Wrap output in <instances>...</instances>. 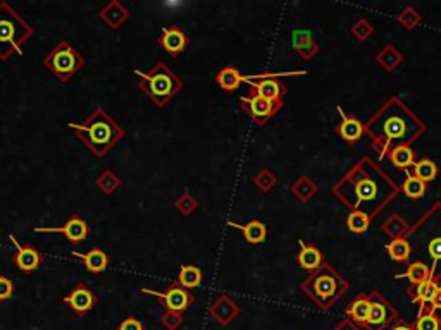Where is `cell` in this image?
Listing matches in <instances>:
<instances>
[{"label":"cell","instance_id":"1","mask_svg":"<svg viewBox=\"0 0 441 330\" xmlns=\"http://www.w3.org/2000/svg\"><path fill=\"white\" fill-rule=\"evenodd\" d=\"M67 128L98 158L107 155L126 136L123 126L117 124L116 119L102 107L95 108L84 121L69 122Z\"/></svg>","mask_w":441,"mask_h":330},{"label":"cell","instance_id":"2","mask_svg":"<svg viewBox=\"0 0 441 330\" xmlns=\"http://www.w3.org/2000/svg\"><path fill=\"white\" fill-rule=\"evenodd\" d=\"M135 74L138 76V90L159 108H164L166 105L171 104L185 86L181 78L162 60L155 62L147 73L135 69Z\"/></svg>","mask_w":441,"mask_h":330},{"label":"cell","instance_id":"3","mask_svg":"<svg viewBox=\"0 0 441 330\" xmlns=\"http://www.w3.org/2000/svg\"><path fill=\"white\" fill-rule=\"evenodd\" d=\"M35 30L8 2H0V60L8 62L12 56H25V45Z\"/></svg>","mask_w":441,"mask_h":330},{"label":"cell","instance_id":"4","mask_svg":"<svg viewBox=\"0 0 441 330\" xmlns=\"http://www.w3.org/2000/svg\"><path fill=\"white\" fill-rule=\"evenodd\" d=\"M43 66L63 83L71 81L84 67V59L67 40H60L45 57Z\"/></svg>","mask_w":441,"mask_h":330},{"label":"cell","instance_id":"5","mask_svg":"<svg viewBox=\"0 0 441 330\" xmlns=\"http://www.w3.org/2000/svg\"><path fill=\"white\" fill-rule=\"evenodd\" d=\"M321 308H329L341 294V285L335 275H314L302 285Z\"/></svg>","mask_w":441,"mask_h":330},{"label":"cell","instance_id":"6","mask_svg":"<svg viewBox=\"0 0 441 330\" xmlns=\"http://www.w3.org/2000/svg\"><path fill=\"white\" fill-rule=\"evenodd\" d=\"M144 294L154 296L161 301V305L164 306L168 311H178V313H185L190 306L195 303V296L190 292V289H185L178 281L172 282L166 291H154V289L148 287H142L140 289Z\"/></svg>","mask_w":441,"mask_h":330},{"label":"cell","instance_id":"7","mask_svg":"<svg viewBox=\"0 0 441 330\" xmlns=\"http://www.w3.org/2000/svg\"><path fill=\"white\" fill-rule=\"evenodd\" d=\"M240 104H242L243 110L253 119L257 126H264V122L269 121L283 107V102L267 100V98L259 97L256 93H250V97H242Z\"/></svg>","mask_w":441,"mask_h":330},{"label":"cell","instance_id":"8","mask_svg":"<svg viewBox=\"0 0 441 330\" xmlns=\"http://www.w3.org/2000/svg\"><path fill=\"white\" fill-rule=\"evenodd\" d=\"M33 233L35 234H63L69 243L80 244L87 239L88 233H90V227H88L87 220L81 219V215L74 213L71 215L63 226L59 227H33Z\"/></svg>","mask_w":441,"mask_h":330},{"label":"cell","instance_id":"9","mask_svg":"<svg viewBox=\"0 0 441 330\" xmlns=\"http://www.w3.org/2000/svg\"><path fill=\"white\" fill-rule=\"evenodd\" d=\"M9 241L16 248V253L12 255V263L23 274H33L38 270L43 263V255L32 244H21L14 237V234H9Z\"/></svg>","mask_w":441,"mask_h":330},{"label":"cell","instance_id":"10","mask_svg":"<svg viewBox=\"0 0 441 330\" xmlns=\"http://www.w3.org/2000/svg\"><path fill=\"white\" fill-rule=\"evenodd\" d=\"M63 301L66 303L67 308L73 313H76L78 316H84L95 308L98 299L97 296H95V292L91 291L90 285L81 281L71 289V292H67V294L64 296Z\"/></svg>","mask_w":441,"mask_h":330},{"label":"cell","instance_id":"11","mask_svg":"<svg viewBox=\"0 0 441 330\" xmlns=\"http://www.w3.org/2000/svg\"><path fill=\"white\" fill-rule=\"evenodd\" d=\"M159 45L164 52L171 54L172 57L179 56L185 52L190 45V36L186 35L185 30L178 25H169L161 30V36H159Z\"/></svg>","mask_w":441,"mask_h":330},{"label":"cell","instance_id":"12","mask_svg":"<svg viewBox=\"0 0 441 330\" xmlns=\"http://www.w3.org/2000/svg\"><path fill=\"white\" fill-rule=\"evenodd\" d=\"M395 320V309L388 305L383 298L374 294L371 298V311H369L368 330H386V327Z\"/></svg>","mask_w":441,"mask_h":330},{"label":"cell","instance_id":"13","mask_svg":"<svg viewBox=\"0 0 441 330\" xmlns=\"http://www.w3.org/2000/svg\"><path fill=\"white\" fill-rule=\"evenodd\" d=\"M245 83L250 84L252 93L273 102H283L284 86L274 76H245Z\"/></svg>","mask_w":441,"mask_h":330},{"label":"cell","instance_id":"14","mask_svg":"<svg viewBox=\"0 0 441 330\" xmlns=\"http://www.w3.org/2000/svg\"><path fill=\"white\" fill-rule=\"evenodd\" d=\"M209 315L212 316L217 325L228 327L240 315V306L229 296L223 294L209 306Z\"/></svg>","mask_w":441,"mask_h":330},{"label":"cell","instance_id":"15","mask_svg":"<svg viewBox=\"0 0 441 330\" xmlns=\"http://www.w3.org/2000/svg\"><path fill=\"white\" fill-rule=\"evenodd\" d=\"M130 11L117 0H111L98 11V18L107 25L109 30H120L130 19Z\"/></svg>","mask_w":441,"mask_h":330},{"label":"cell","instance_id":"16","mask_svg":"<svg viewBox=\"0 0 441 330\" xmlns=\"http://www.w3.org/2000/svg\"><path fill=\"white\" fill-rule=\"evenodd\" d=\"M73 257L80 258L81 261H83L84 268H87L90 274H102V272L107 270L109 267V261H111V258H109V255L105 253L102 248H91L88 253H80V251H73Z\"/></svg>","mask_w":441,"mask_h":330},{"label":"cell","instance_id":"17","mask_svg":"<svg viewBox=\"0 0 441 330\" xmlns=\"http://www.w3.org/2000/svg\"><path fill=\"white\" fill-rule=\"evenodd\" d=\"M228 226L238 229L250 244H259L266 241L267 229L262 222H259V220H250V222L247 224H236L233 222V220H229Z\"/></svg>","mask_w":441,"mask_h":330},{"label":"cell","instance_id":"18","mask_svg":"<svg viewBox=\"0 0 441 330\" xmlns=\"http://www.w3.org/2000/svg\"><path fill=\"white\" fill-rule=\"evenodd\" d=\"M216 83L225 91L233 93V91L238 90L240 84L245 83V76H242V73L236 67L226 66L216 74Z\"/></svg>","mask_w":441,"mask_h":330},{"label":"cell","instance_id":"19","mask_svg":"<svg viewBox=\"0 0 441 330\" xmlns=\"http://www.w3.org/2000/svg\"><path fill=\"white\" fill-rule=\"evenodd\" d=\"M369 311H371V298H368V296H361V298L354 299L352 305L347 308V315L359 327H365L369 318Z\"/></svg>","mask_w":441,"mask_h":330},{"label":"cell","instance_id":"20","mask_svg":"<svg viewBox=\"0 0 441 330\" xmlns=\"http://www.w3.org/2000/svg\"><path fill=\"white\" fill-rule=\"evenodd\" d=\"M178 282L185 289L200 287L203 282L202 268L196 267V265H181L178 274Z\"/></svg>","mask_w":441,"mask_h":330},{"label":"cell","instance_id":"21","mask_svg":"<svg viewBox=\"0 0 441 330\" xmlns=\"http://www.w3.org/2000/svg\"><path fill=\"white\" fill-rule=\"evenodd\" d=\"M297 261L305 270H315V268H319L322 265V255L315 246L302 244V250L300 253H298Z\"/></svg>","mask_w":441,"mask_h":330},{"label":"cell","instance_id":"22","mask_svg":"<svg viewBox=\"0 0 441 330\" xmlns=\"http://www.w3.org/2000/svg\"><path fill=\"white\" fill-rule=\"evenodd\" d=\"M293 49L300 52L304 59H310L317 52V45L312 42L308 32H295L293 33Z\"/></svg>","mask_w":441,"mask_h":330},{"label":"cell","instance_id":"23","mask_svg":"<svg viewBox=\"0 0 441 330\" xmlns=\"http://www.w3.org/2000/svg\"><path fill=\"white\" fill-rule=\"evenodd\" d=\"M95 185H97V188L100 189L104 195H114V193L121 188V185H123V179L114 174L113 171H104L97 178Z\"/></svg>","mask_w":441,"mask_h":330},{"label":"cell","instance_id":"24","mask_svg":"<svg viewBox=\"0 0 441 330\" xmlns=\"http://www.w3.org/2000/svg\"><path fill=\"white\" fill-rule=\"evenodd\" d=\"M438 174V169H436V163L433 162V160H420V162L416 163V167H414V176H416L417 179H420L422 182H429L433 181L434 178H436Z\"/></svg>","mask_w":441,"mask_h":330},{"label":"cell","instance_id":"25","mask_svg":"<svg viewBox=\"0 0 441 330\" xmlns=\"http://www.w3.org/2000/svg\"><path fill=\"white\" fill-rule=\"evenodd\" d=\"M340 134L347 141H355V139H359L362 136V124L357 119L345 117L340 126Z\"/></svg>","mask_w":441,"mask_h":330},{"label":"cell","instance_id":"26","mask_svg":"<svg viewBox=\"0 0 441 330\" xmlns=\"http://www.w3.org/2000/svg\"><path fill=\"white\" fill-rule=\"evenodd\" d=\"M196 207H199V202H196L195 196H193L188 189L183 191L181 195H179V198L174 202V209L178 210V213H181L183 217L192 215L196 210Z\"/></svg>","mask_w":441,"mask_h":330},{"label":"cell","instance_id":"27","mask_svg":"<svg viewBox=\"0 0 441 330\" xmlns=\"http://www.w3.org/2000/svg\"><path fill=\"white\" fill-rule=\"evenodd\" d=\"M389 158L396 167H409L414 163V152L409 146H396L389 153Z\"/></svg>","mask_w":441,"mask_h":330},{"label":"cell","instance_id":"28","mask_svg":"<svg viewBox=\"0 0 441 330\" xmlns=\"http://www.w3.org/2000/svg\"><path fill=\"white\" fill-rule=\"evenodd\" d=\"M438 287H440V285H438L436 282L431 281V279H427V281H424V282H420V284H417L416 296H414V299H416V301L431 303V301H433L434 294H436Z\"/></svg>","mask_w":441,"mask_h":330},{"label":"cell","instance_id":"29","mask_svg":"<svg viewBox=\"0 0 441 330\" xmlns=\"http://www.w3.org/2000/svg\"><path fill=\"white\" fill-rule=\"evenodd\" d=\"M403 193L409 198H420L426 193V182H422L420 179H417L416 176H407L405 182H403Z\"/></svg>","mask_w":441,"mask_h":330},{"label":"cell","instance_id":"30","mask_svg":"<svg viewBox=\"0 0 441 330\" xmlns=\"http://www.w3.org/2000/svg\"><path fill=\"white\" fill-rule=\"evenodd\" d=\"M414 330H441L440 316H436V313H434L433 309L427 313H422V315L417 318Z\"/></svg>","mask_w":441,"mask_h":330},{"label":"cell","instance_id":"31","mask_svg":"<svg viewBox=\"0 0 441 330\" xmlns=\"http://www.w3.org/2000/svg\"><path fill=\"white\" fill-rule=\"evenodd\" d=\"M402 277H407L410 282H412V284L417 285V284H420V282H424L429 279V268H427L424 263H419V261H417V263L410 265L409 270H407Z\"/></svg>","mask_w":441,"mask_h":330},{"label":"cell","instance_id":"32","mask_svg":"<svg viewBox=\"0 0 441 330\" xmlns=\"http://www.w3.org/2000/svg\"><path fill=\"white\" fill-rule=\"evenodd\" d=\"M388 253L393 260L403 261L409 258L410 255V246L405 239H395L393 243L388 244Z\"/></svg>","mask_w":441,"mask_h":330},{"label":"cell","instance_id":"33","mask_svg":"<svg viewBox=\"0 0 441 330\" xmlns=\"http://www.w3.org/2000/svg\"><path fill=\"white\" fill-rule=\"evenodd\" d=\"M347 226H348V229L352 231V233H357V234H361V233H365V231H368V227H369V217L365 215L364 212H354V213H350V215H348V220H347Z\"/></svg>","mask_w":441,"mask_h":330},{"label":"cell","instance_id":"34","mask_svg":"<svg viewBox=\"0 0 441 330\" xmlns=\"http://www.w3.org/2000/svg\"><path fill=\"white\" fill-rule=\"evenodd\" d=\"M183 322H185V316H183V313L178 311H168L166 309L161 316V323L168 330H178L183 325Z\"/></svg>","mask_w":441,"mask_h":330},{"label":"cell","instance_id":"35","mask_svg":"<svg viewBox=\"0 0 441 330\" xmlns=\"http://www.w3.org/2000/svg\"><path fill=\"white\" fill-rule=\"evenodd\" d=\"M253 181H256L257 188L262 189V191H269V189L276 185V178H274L269 171H266V169H264V171H260L259 174L256 176V179H253Z\"/></svg>","mask_w":441,"mask_h":330},{"label":"cell","instance_id":"36","mask_svg":"<svg viewBox=\"0 0 441 330\" xmlns=\"http://www.w3.org/2000/svg\"><path fill=\"white\" fill-rule=\"evenodd\" d=\"M14 296V282L5 275H0V303L11 301Z\"/></svg>","mask_w":441,"mask_h":330},{"label":"cell","instance_id":"37","mask_svg":"<svg viewBox=\"0 0 441 330\" xmlns=\"http://www.w3.org/2000/svg\"><path fill=\"white\" fill-rule=\"evenodd\" d=\"M385 131L386 134L392 136V138H400V136L405 134V124H403V121H400L398 117H393L386 122Z\"/></svg>","mask_w":441,"mask_h":330},{"label":"cell","instance_id":"38","mask_svg":"<svg viewBox=\"0 0 441 330\" xmlns=\"http://www.w3.org/2000/svg\"><path fill=\"white\" fill-rule=\"evenodd\" d=\"M357 196L359 200H371L376 196V185L372 181H361L357 185Z\"/></svg>","mask_w":441,"mask_h":330},{"label":"cell","instance_id":"39","mask_svg":"<svg viewBox=\"0 0 441 330\" xmlns=\"http://www.w3.org/2000/svg\"><path fill=\"white\" fill-rule=\"evenodd\" d=\"M117 330H145V325L140 322V320L135 318V316H128V318H124L123 322H120Z\"/></svg>","mask_w":441,"mask_h":330},{"label":"cell","instance_id":"40","mask_svg":"<svg viewBox=\"0 0 441 330\" xmlns=\"http://www.w3.org/2000/svg\"><path fill=\"white\" fill-rule=\"evenodd\" d=\"M307 185H308V179L307 178H300V181L297 182V185H293V191H295V195L298 196V198H302V200H307L308 196V189H307Z\"/></svg>","mask_w":441,"mask_h":330},{"label":"cell","instance_id":"41","mask_svg":"<svg viewBox=\"0 0 441 330\" xmlns=\"http://www.w3.org/2000/svg\"><path fill=\"white\" fill-rule=\"evenodd\" d=\"M429 255L433 260H441V237H436L429 243Z\"/></svg>","mask_w":441,"mask_h":330},{"label":"cell","instance_id":"42","mask_svg":"<svg viewBox=\"0 0 441 330\" xmlns=\"http://www.w3.org/2000/svg\"><path fill=\"white\" fill-rule=\"evenodd\" d=\"M431 308H433V311H441V287H438L436 294L431 301Z\"/></svg>","mask_w":441,"mask_h":330},{"label":"cell","instance_id":"43","mask_svg":"<svg viewBox=\"0 0 441 330\" xmlns=\"http://www.w3.org/2000/svg\"><path fill=\"white\" fill-rule=\"evenodd\" d=\"M388 330H414V327L409 325L407 322H403V320H400V322H395L393 325H389Z\"/></svg>","mask_w":441,"mask_h":330},{"label":"cell","instance_id":"44","mask_svg":"<svg viewBox=\"0 0 441 330\" xmlns=\"http://www.w3.org/2000/svg\"><path fill=\"white\" fill-rule=\"evenodd\" d=\"M337 330H357V327L350 325L348 322H345V323H341V325H338Z\"/></svg>","mask_w":441,"mask_h":330}]
</instances>
